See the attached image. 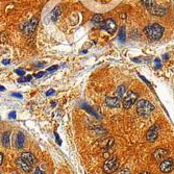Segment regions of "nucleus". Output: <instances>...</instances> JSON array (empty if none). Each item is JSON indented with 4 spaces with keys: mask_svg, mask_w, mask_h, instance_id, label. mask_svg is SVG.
<instances>
[{
    "mask_svg": "<svg viewBox=\"0 0 174 174\" xmlns=\"http://www.w3.org/2000/svg\"><path fill=\"white\" fill-rule=\"evenodd\" d=\"M141 2H142V4H143L144 6H146L148 10L152 9V7L155 5L154 0H141Z\"/></svg>",
    "mask_w": 174,
    "mask_h": 174,
    "instance_id": "19",
    "label": "nucleus"
},
{
    "mask_svg": "<svg viewBox=\"0 0 174 174\" xmlns=\"http://www.w3.org/2000/svg\"><path fill=\"white\" fill-rule=\"evenodd\" d=\"M118 174H130V170H128L127 168H123V169H121L119 171Z\"/></svg>",
    "mask_w": 174,
    "mask_h": 174,
    "instance_id": "27",
    "label": "nucleus"
},
{
    "mask_svg": "<svg viewBox=\"0 0 174 174\" xmlns=\"http://www.w3.org/2000/svg\"><path fill=\"white\" fill-rule=\"evenodd\" d=\"M169 153V151H168L167 149H164V148H157L155 149L153 151V153H152V157L155 160H162L166 159V157L168 155Z\"/></svg>",
    "mask_w": 174,
    "mask_h": 174,
    "instance_id": "9",
    "label": "nucleus"
},
{
    "mask_svg": "<svg viewBox=\"0 0 174 174\" xmlns=\"http://www.w3.org/2000/svg\"><path fill=\"white\" fill-rule=\"evenodd\" d=\"M59 69V66H52V67H50V68H48V69H47V72H49V73H51V72H54L55 70H57Z\"/></svg>",
    "mask_w": 174,
    "mask_h": 174,
    "instance_id": "26",
    "label": "nucleus"
},
{
    "mask_svg": "<svg viewBox=\"0 0 174 174\" xmlns=\"http://www.w3.org/2000/svg\"><path fill=\"white\" fill-rule=\"evenodd\" d=\"M126 91H127V88L124 85H121L117 88V91H116V95H117L118 99H123L125 97Z\"/></svg>",
    "mask_w": 174,
    "mask_h": 174,
    "instance_id": "15",
    "label": "nucleus"
},
{
    "mask_svg": "<svg viewBox=\"0 0 174 174\" xmlns=\"http://www.w3.org/2000/svg\"><path fill=\"white\" fill-rule=\"evenodd\" d=\"M150 13H151L153 16H157V17H163L167 14V10L165 7H160V6H154L152 9H150Z\"/></svg>",
    "mask_w": 174,
    "mask_h": 174,
    "instance_id": "12",
    "label": "nucleus"
},
{
    "mask_svg": "<svg viewBox=\"0 0 174 174\" xmlns=\"http://www.w3.org/2000/svg\"><path fill=\"white\" fill-rule=\"evenodd\" d=\"M0 91H5V88H4V87L0 86Z\"/></svg>",
    "mask_w": 174,
    "mask_h": 174,
    "instance_id": "39",
    "label": "nucleus"
},
{
    "mask_svg": "<svg viewBox=\"0 0 174 174\" xmlns=\"http://www.w3.org/2000/svg\"><path fill=\"white\" fill-rule=\"evenodd\" d=\"M81 107H83V109H85L87 112H89L90 114L91 115H93V116H95V117H97V118H99L98 117V115H97V113L95 112V110L92 109L91 106H89V105H87V104H81Z\"/></svg>",
    "mask_w": 174,
    "mask_h": 174,
    "instance_id": "21",
    "label": "nucleus"
},
{
    "mask_svg": "<svg viewBox=\"0 0 174 174\" xmlns=\"http://www.w3.org/2000/svg\"><path fill=\"white\" fill-rule=\"evenodd\" d=\"M35 174H45L44 171H42V169H40V168H37L36 171H35Z\"/></svg>",
    "mask_w": 174,
    "mask_h": 174,
    "instance_id": "31",
    "label": "nucleus"
},
{
    "mask_svg": "<svg viewBox=\"0 0 174 174\" xmlns=\"http://www.w3.org/2000/svg\"><path fill=\"white\" fill-rule=\"evenodd\" d=\"M118 166H119V160H118L117 157H112V159L106 160L103 164L104 173H106V174L114 173L115 171H117Z\"/></svg>",
    "mask_w": 174,
    "mask_h": 174,
    "instance_id": "3",
    "label": "nucleus"
},
{
    "mask_svg": "<svg viewBox=\"0 0 174 174\" xmlns=\"http://www.w3.org/2000/svg\"><path fill=\"white\" fill-rule=\"evenodd\" d=\"M2 64H3V65H9L10 64V60H2Z\"/></svg>",
    "mask_w": 174,
    "mask_h": 174,
    "instance_id": "34",
    "label": "nucleus"
},
{
    "mask_svg": "<svg viewBox=\"0 0 174 174\" xmlns=\"http://www.w3.org/2000/svg\"><path fill=\"white\" fill-rule=\"evenodd\" d=\"M121 18H122V19H125V18H126V15H125V14H121Z\"/></svg>",
    "mask_w": 174,
    "mask_h": 174,
    "instance_id": "38",
    "label": "nucleus"
},
{
    "mask_svg": "<svg viewBox=\"0 0 174 174\" xmlns=\"http://www.w3.org/2000/svg\"><path fill=\"white\" fill-rule=\"evenodd\" d=\"M44 74H45L44 72H39L38 74L36 75V77H37V78H40V77H42V76H43Z\"/></svg>",
    "mask_w": 174,
    "mask_h": 174,
    "instance_id": "32",
    "label": "nucleus"
},
{
    "mask_svg": "<svg viewBox=\"0 0 174 174\" xmlns=\"http://www.w3.org/2000/svg\"><path fill=\"white\" fill-rule=\"evenodd\" d=\"M38 21H39L38 18H33L29 22L26 23V24L24 25V27H23V33L27 36L33 35V33L35 31L37 25H38Z\"/></svg>",
    "mask_w": 174,
    "mask_h": 174,
    "instance_id": "7",
    "label": "nucleus"
},
{
    "mask_svg": "<svg viewBox=\"0 0 174 174\" xmlns=\"http://www.w3.org/2000/svg\"><path fill=\"white\" fill-rule=\"evenodd\" d=\"M160 133V125L159 124H153L151 127L149 128L148 131L146 133V140L150 143H153L154 141H157V139L159 138Z\"/></svg>",
    "mask_w": 174,
    "mask_h": 174,
    "instance_id": "4",
    "label": "nucleus"
},
{
    "mask_svg": "<svg viewBox=\"0 0 174 174\" xmlns=\"http://www.w3.org/2000/svg\"><path fill=\"white\" fill-rule=\"evenodd\" d=\"M0 174H2V173H1V172H0Z\"/></svg>",
    "mask_w": 174,
    "mask_h": 174,
    "instance_id": "41",
    "label": "nucleus"
},
{
    "mask_svg": "<svg viewBox=\"0 0 174 174\" xmlns=\"http://www.w3.org/2000/svg\"><path fill=\"white\" fill-rule=\"evenodd\" d=\"M55 93V91L53 89H50V90H48V91L46 92V96H51V95H53Z\"/></svg>",
    "mask_w": 174,
    "mask_h": 174,
    "instance_id": "28",
    "label": "nucleus"
},
{
    "mask_svg": "<svg viewBox=\"0 0 174 174\" xmlns=\"http://www.w3.org/2000/svg\"><path fill=\"white\" fill-rule=\"evenodd\" d=\"M31 78H33V76H31V75H28V76H26V77L24 76V77L20 78V79L18 80V81H19V83H27V81H30V80H31Z\"/></svg>",
    "mask_w": 174,
    "mask_h": 174,
    "instance_id": "23",
    "label": "nucleus"
},
{
    "mask_svg": "<svg viewBox=\"0 0 174 174\" xmlns=\"http://www.w3.org/2000/svg\"><path fill=\"white\" fill-rule=\"evenodd\" d=\"M45 65V63H37L36 66L37 67H42V66H44Z\"/></svg>",
    "mask_w": 174,
    "mask_h": 174,
    "instance_id": "35",
    "label": "nucleus"
},
{
    "mask_svg": "<svg viewBox=\"0 0 174 174\" xmlns=\"http://www.w3.org/2000/svg\"><path fill=\"white\" fill-rule=\"evenodd\" d=\"M154 110V106L148 100L141 99L137 102V113L141 117H147Z\"/></svg>",
    "mask_w": 174,
    "mask_h": 174,
    "instance_id": "2",
    "label": "nucleus"
},
{
    "mask_svg": "<svg viewBox=\"0 0 174 174\" xmlns=\"http://www.w3.org/2000/svg\"><path fill=\"white\" fill-rule=\"evenodd\" d=\"M10 131H5L3 136H2V144H3L5 148L10 147Z\"/></svg>",
    "mask_w": 174,
    "mask_h": 174,
    "instance_id": "17",
    "label": "nucleus"
},
{
    "mask_svg": "<svg viewBox=\"0 0 174 174\" xmlns=\"http://www.w3.org/2000/svg\"><path fill=\"white\" fill-rule=\"evenodd\" d=\"M114 145V139H112V138H110V139H106L104 141V145H103V149L105 150H107V149H110V147Z\"/></svg>",
    "mask_w": 174,
    "mask_h": 174,
    "instance_id": "20",
    "label": "nucleus"
},
{
    "mask_svg": "<svg viewBox=\"0 0 174 174\" xmlns=\"http://www.w3.org/2000/svg\"><path fill=\"white\" fill-rule=\"evenodd\" d=\"M15 73L20 76H25V71L22 70V69H16L15 70Z\"/></svg>",
    "mask_w": 174,
    "mask_h": 174,
    "instance_id": "25",
    "label": "nucleus"
},
{
    "mask_svg": "<svg viewBox=\"0 0 174 174\" xmlns=\"http://www.w3.org/2000/svg\"><path fill=\"white\" fill-rule=\"evenodd\" d=\"M92 21L94 23H102L103 22V17L101 15H95L93 18H92Z\"/></svg>",
    "mask_w": 174,
    "mask_h": 174,
    "instance_id": "22",
    "label": "nucleus"
},
{
    "mask_svg": "<svg viewBox=\"0 0 174 174\" xmlns=\"http://www.w3.org/2000/svg\"><path fill=\"white\" fill-rule=\"evenodd\" d=\"M105 104L109 107H119L120 106V99H118L117 97H106L105 99Z\"/></svg>",
    "mask_w": 174,
    "mask_h": 174,
    "instance_id": "11",
    "label": "nucleus"
},
{
    "mask_svg": "<svg viewBox=\"0 0 174 174\" xmlns=\"http://www.w3.org/2000/svg\"><path fill=\"white\" fill-rule=\"evenodd\" d=\"M168 56H169L168 54H164V60H168Z\"/></svg>",
    "mask_w": 174,
    "mask_h": 174,
    "instance_id": "40",
    "label": "nucleus"
},
{
    "mask_svg": "<svg viewBox=\"0 0 174 174\" xmlns=\"http://www.w3.org/2000/svg\"><path fill=\"white\" fill-rule=\"evenodd\" d=\"M138 96L139 95L138 93H136V92H130L127 96L124 97V101H123V106H124V109L125 110L130 109L134 102L138 100Z\"/></svg>",
    "mask_w": 174,
    "mask_h": 174,
    "instance_id": "5",
    "label": "nucleus"
},
{
    "mask_svg": "<svg viewBox=\"0 0 174 174\" xmlns=\"http://www.w3.org/2000/svg\"><path fill=\"white\" fill-rule=\"evenodd\" d=\"M101 28L106 30L109 33H114L116 31V28H117V25L113 19H107L101 23Z\"/></svg>",
    "mask_w": 174,
    "mask_h": 174,
    "instance_id": "8",
    "label": "nucleus"
},
{
    "mask_svg": "<svg viewBox=\"0 0 174 174\" xmlns=\"http://www.w3.org/2000/svg\"><path fill=\"white\" fill-rule=\"evenodd\" d=\"M20 157L23 160H25L27 164H29L30 166H33V164H36V162H37L35 155H33V153H30V152H23V153L21 154Z\"/></svg>",
    "mask_w": 174,
    "mask_h": 174,
    "instance_id": "10",
    "label": "nucleus"
},
{
    "mask_svg": "<svg viewBox=\"0 0 174 174\" xmlns=\"http://www.w3.org/2000/svg\"><path fill=\"white\" fill-rule=\"evenodd\" d=\"M12 96L13 97H16V98H19V99H22V97H23L20 93H13Z\"/></svg>",
    "mask_w": 174,
    "mask_h": 174,
    "instance_id": "29",
    "label": "nucleus"
},
{
    "mask_svg": "<svg viewBox=\"0 0 174 174\" xmlns=\"http://www.w3.org/2000/svg\"><path fill=\"white\" fill-rule=\"evenodd\" d=\"M24 143H25L24 134H23L22 133H19L17 136V139H16V146H17V148L22 149L23 146H24Z\"/></svg>",
    "mask_w": 174,
    "mask_h": 174,
    "instance_id": "14",
    "label": "nucleus"
},
{
    "mask_svg": "<svg viewBox=\"0 0 174 174\" xmlns=\"http://www.w3.org/2000/svg\"><path fill=\"white\" fill-rule=\"evenodd\" d=\"M125 39H126V30H125V27L122 26L119 30V35H118V40L120 42H125Z\"/></svg>",
    "mask_w": 174,
    "mask_h": 174,
    "instance_id": "18",
    "label": "nucleus"
},
{
    "mask_svg": "<svg viewBox=\"0 0 174 174\" xmlns=\"http://www.w3.org/2000/svg\"><path fill=\"white\" fill-rule=\"evenodd\" d=\"M60 14H62V10H60V7L56 6L55 9H53V10L51 12V14H50L52 21H56L57 19H59V17L60 16Z\"/></svg>",
    "mask_w": 174,
    "mask_h": 174,
    "instance_id": "16",
    "label": "nucleus"
},
{
    "mask_svg": "<svg viewBox=\"0 0 174 174\" xmlns=\"http://www.w3.org/2000/svg\"><path fill=\"white\" fill-rule=\"evenodd\" d=\"M162 67V63H160V59H155L154 60V68L155 69H160Z\"/></svg>",
    "mask_w": 174,
    "mask_h": 174,
    "instance_id": "24",
    "label": "nucleus"
},
{
    "mask_svg": "<svg viewBox=\"0 0 174 174\" xmlns=\"http://www.w3.org/2000/svg\"><path fill=\"white\" fill-rule=\"evenodd\" d=\"M9 118H10V119H15V118H16V112H10L9 114Z\"/></svg>",
    "mask_w": 174,
    "mask_h": 174,
    "instance_id": "30",
    "label": "nucleus"
},
{
    "mask_svg": "<svg viewBox=\"0 0 174 174\" xmlns=\"http://www.w3.org/2000/svg\"><path fill=\"white\" fill-rule=\"evenodd\" d=\"M144 33L148 39L152 41L160 40L162 38L163 33H164V27L159 23H153V24H150L146 26L144 29Z\"/></svg>",
    "mask_w": 174,
    "mask_h": 174,
    "instance_id": "1",
    "label": "nucleus"
},
{
    "mask_svg": "<svg viewBox=\"0 0 174 174\" xmlns=\"http://www.w3.org/2000/svg\"><path fill=\"white\" fill-rule=\"evenodd\" d=\"M140 174H151L150 172H147V171H143V172H141Z\"/></svg>",
    "mask_w": 174,
    "mask_h": 174,
    "instance_id": "37",
    "label": "nucleus"
},
{
    "mask_svg": "<svg viewBox=\"0 0 174 174\" xmlns=\"http://www.w3.org/2000/svg\"><path fill=\"white\" fill-rule=\"evenodd\" d=\"M55 138H56V143H57V144H59V145L62 144V142H60V140L59 137H57V134H56V133H55Z\"/></svg>",
    "mask_w": 174,
    "mask_h": 174,
    "instance_id": "33",
    "label": "nucleus"
},
{
    "mask_svg": "<svg viewBox=\"0 0 174 174\" xmlns=\"http://www.w3.org/2000/svg\"><path fill=\"white\" fill-rule=\"evenodd\" d=\"M17 165L19 166L23 171H25V172H30L31 171V166L29 164H27L25 160H23L21 157L17 159Z\"/></svg>",
    "mask_w": 174,
    "mask_h": 174,
    "instance_id": "13",
    "label": "nucleus"
},
{
    "mask_svg": "<svg viewBox=\"0 0 174 174\" xmlns=\"http://www.w3.org/2000/svg\"><path fill=\"white\" fill-rule=\"evenodd\" d=\"M174 162L172 159H164L160 164V170L163 173H169L173 170Z\"/></svg>",
    "mask_w": 174,
    "mask_h": 174,
    "instance_id": "6",
    "label": "nucleus"
},
{
    "mask_svg": "<svg viewBox=\"0 0 174 174\" xmlns=\"http://www.w3.org/2000/svg\"><path fill=\"white\" fill-rule=\"evenodd\" d=\"M2 162H3V154L0 153V165L2 164Z\"/></svg>",
    "mask_w": 174,
    "mask_h": 174,
    "instance_id": "36",
    "label": "nucleus"
}]
</instances>
